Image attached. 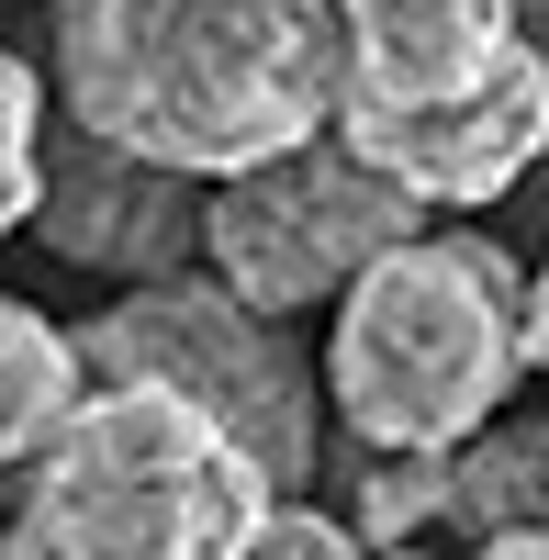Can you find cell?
Here are the masks:
<instances>
[{
  "label": "cell",
  "mask_w": 549,
  "mask_h": 560,
  "mask_svg": "<svg viewBox=\"0 0 549 560\" xmlns=\"http://www.w3.org/2000/svg\"><path fill=\"white\" fill-rule=\"evenodd\" d=\"M337 102L348 0H57V113L202 191L337 135Z\"/></svg>",
  "instance_id": "cell-1"
},
{
  "label": "cell",
  "mask_w": 549,
  "mask_h": 560,
  "mask_svg": "<svg viewBox=\"0 0 549 560\" xmlns=\"http://www.w3.org/2000/svg\"><path fill=\"white\" fill-rule=\"evenodd\" d=\"M269 516L281 482L236 427L147 382H90L0 516V560H258Z\"/></svg>",
  "instance_id": "cell-2"
},
{
  "label": "cell",
  "mask_w": 549,
  "mask_h": 560,
  "mask_svg": "<svg viewBox=\"0 0 549 560\" xmlns=\"http://www.w3.org/2000/svg\"><path fill=\"white\" fill-rule=\"evenodd\" d=\"M527 382V269L427 224L416 247H393L326 325V404L348 448H471L482 427H505V393Z\"/></svg>",
  "instance_id": "cell-3"
},
{
  "label": "cell",
  "mask_w": 549,
  "mask_h": 560,
  "mask_svg": "<svg viewBox=\"0 0 549 560\" xmlns=\"http://www.w3.org/2000/svg\"><path fill=\"white\" fill-rule=\"evenodd\" d=\"M79 359L90 382H147V393H179L202 404L213 427H236L269 482H314V370L292 348V325H269L258 303H236L213 269H179V280H147L79 325Z\"/></svg>",
  "instance_id": "cell-4"
},
{
  "label": "cell",
  "mask_w": 549,
  "mask_h": 560,
  "mask_svg": "<svg viewBox=\"0 0 549 560\" xmlns=\"http://www.w3.org/2000/svg\"><path fill=\"white\" fill-rule=\"evenodd\" d=\"M416 236H427V202H404L371 158H348V135H314V147L202 191V269L236 303H258L269 325H292L314 303H348Z\"/></svg>",
  "instance_id": "cell-5"
},
{
  "label": "cell",
  "mask_w": 549,
  "mask_h": 560,
  "mask_svg": "<svg viewBox=\"0 0 549 560\" xmlns=\"http://www.w3.org/2000/svg\"><path fill=\"white\" fill-rule=\"evenodd\" d=\"M337 135L404 202L482 213L549 158V45H516L482 90H460V102H437V113H337Z\"/></svg>",
  "instance_id": "cell-6"
},
{
  "label": "cell",
  "mask_w": 549,
  "mask_h": 560,
  "mask_svg": "<svg viewBox=\"0 0 549 560\" xmlns=\"http://www.w3.org/2000/svg\"><path fill=\"white\" fill-rule=\"evenodd\" d=\"M34 236L57 247L68 269H102V280H124V292H147V280H179L202 258V179L147 168V158L102 147V135L57 124V135H45Z\"/></svg>",
  "instance_id": "cell-7"
},
{
  "label": "cell",
  "mask_w": 549,
  "mask_h": 560,
  "mask_svg": "<svg viewBox=\"0 0 549 560\" xmlns=\"http://www.w3.org/2000/svg\"><path fill=\"white\" fill-rule=\"evenodd\" d=\"M516 0H348V102L337 113H437L516 57Z\"/></svg>",
  "instance_id": "cell-8"
},
{
  "label": "cell",
  "mask_w": 549,
  "mask_h": 560,
  "mask_svg": "<svg viewBox=\"0 0 549 560\" xmlns=\"http://www.w3.org/2000/svg\"><path fill=\"white\" fill-rule=\"evenodd\" d=\"M90 404V359L68 325H45L23 292H0V471H34L45 438Z\"/></svg>",
  "instance_id": "cell-9"
},
{
  "label": "cell",
  "mask_w": 549,
  "mask_h": 560,
  "mask_svg": "<svg viewBox=\"0 0 549 560\" xmlns=\"http://www.w3.org/2000/svg\"><path fill=\"white\" fill-rule=\"evenodd\" d=\"M448 527H471V549L549 527V427H482L448 459Z\"/></svg>",
  "instance_id": "cell-10"
},
{
  "label": "cell",
  "mask_w": 549,
  "mask_h": 560,
  "mask_svg": "<svg viewBox=\"0 0 549 560\" xmlns=\"http://www.w3.org/2000/svg\"><path fill=\"white\" fill-rule=\"evenodd\" d=\"M448 459H460V448H448ZM448 459H427V448H359L348 527L371 549H416L427 527H448Z\"/></svg>",
  "instance_id": "cell-11"
},
{
  "label": "cell",
  "mask_w": 549,
  "mask_h": 560,
  "mask_svg": "<svg viewBox=\"0 0 549 560\" xmlns=\"http://www.w3.org/2000/svg\"><path fill=\"white\" fill-rule=\"evenodd\" d=\"M45 79L23 57H0V236H23L34 202H45Z\"/></svg>",
  "instance_id": "cell-12"
},
{
  "label": "cell",
  "mask_w": 549,
  "mask_h": 560,
  "mask_svg": "<svg viewBox=\"0 0 549 560\" xmlns=\"http://www.w3.org/2000/svg\"><path fill=\"white\" fill-rule=\"evenodd\" d=\"M258 560H416V549H371L348 516H326V504H292V493H281V516H269Z\"/></svg>",
  "instance_id": "cell-13"
},
{
  "label": "cell",
  "mask_w": 549,
  "mask_h": 560,
  "mask_svg": "<svg viewBox=\"0 0 549 560\" xmlns=\"http://www.w3.org/2000/svg\"><path fill=\"white\" fill-rule=\"evenodd\" d=\"M527 370L549 382V258L527 269Z\"/></svg>",
  "instance_id": "cell-14"
},
{
  "label": "cell",
  "mask_w": 549,
  "mask_h": 560,
  "mask_svg": "<svg viewBox=\"0 0 549 560\" xmlns=\"http://www.w3.org/2000/svg\"><path fill=\"white\" fill-rule=\"evenodd\" d=\"M460 560H549V527H516V538H482V549H460Z\"/></svg>",
  "instance_id": "cell-15"
},
{
  "label": "cell",
  "mask_w": 549,
  "mask_h": 560,
  "mask_svg": "<svg viewBox=\"0 0 549 560\" xmlns=\"http://www.w3.org/2000/svg\"><path fill=\"white\" fill-rule=\"evenodd\" d=\"M516 12H527V23H549V0H516Z\"/></svg>",
  "instance_id": "cell-16"
}]
</instances>
